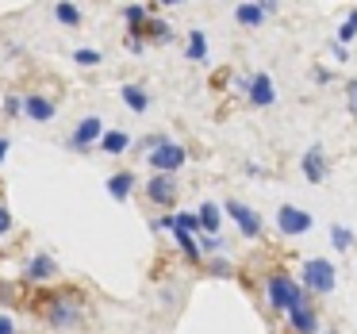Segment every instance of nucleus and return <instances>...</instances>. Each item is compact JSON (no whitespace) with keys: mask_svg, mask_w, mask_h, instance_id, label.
I'll return each instance as SVG.
<instances>
[{"mask_svg":"<svg viewBox=\"0 0 357 334\" xmlns=\"http://www.w3.org/2000/svg\"><path fill=\"white\" fill-rule=\"evenodd\" d=\"M31 311H39L54 331H77L81 315H85V300L77 292H66V288H54V292H39L31 300Z\"/></svg>","mask_w":357,"mask_h":334,"instance_id":"nucleus-1","label":"nucleus"},{"mask_svg":"<svg viewBox=\"0 0 357 334\" xmlns=\"http://www.w3.org/2000/svg\"><path fill=\"white\" fill-rule=\"evenodd\" d=\"M265 300H269L273 311H292L300 300H307V288L296 277H288V273H273L265 280Z\"/></svg>","mask_w":357,"mask_h":334,"instance_id":"nucleus-2","label":"nucleus"},{"mask_svg":"<svg viewBox=\"0 0 357 334\" xmlns=\"http://www.w3.org/2000/svg\"><path fill=\"white\" fill-rule=\"evenodd\" d=\"M300 284L307 288V292L323 296V292H334V284H338V269H334L326 257H307L300 269Z\"/></svg>","mask_w":357,"mask_h":334,"instance_id":"nucleus-3","label":"nucleus"},{"mask_svg":"<svg viewBox=\"0 0 357 334\" xmlns=\"http://www.w3.org/2000/svg\"><path fill=\"white\" fill-rule=\"evenodd\" d=\"M146 162H150V169H154V173H177L181 165L188 162V150L181 146V142L162 139V142H158V146L146 154Z\"/></svg>","mask_w":357,"mask_h":334,"instance_id":"nucleus-4","label":"nucleus"},{"mask_svg":"<svg viewBox=\"0 0 357 334\" xmlns=\"http://www.w3.org/2000/svg\"><path fill=\"white\" fill-rule=\"evenodd\" d=\"M142 192H146V200L158 204V208H173V204H177L181 185H177V177H173V173H154V177L142 185Z\"/></svg>","mask_w":357,"mask_h":334,"instance_id":"nucleus-5","label":"nucleus"},{"mask_svg":"<svg viewBox=\"0 0 357 334\" xmlns=\"http://www.w3.org/2000/svg\"><path fill=\"white\" fill-rule=\"evenodd\" d=\"M100 135H104V119H100V116L77 119V127L70 131V150H77V154H89V150H96Z\"/></svg>","mask_w":357,"mask_h":334,"instance_id":"nucleus-6","label":"nucleus"},{"mask_svg":"<svg viewBox=\"0 0 357 334\" xmlns=\"http://www.w3.org/2000/svg\"><path fill=\"white\" fill-rule=\"evenodd\" d=\"M131 39H142L146 47H165V43H173V27H169V20H162V16L150 12L146 24H142L139 31H131Z\"/></svg>","mask_w":357,"mask_h":334,"instance_id":"nucleus-7","label":"nucleus"},{"mask_svg":"<svg viewBox=\"0 0 357 334\" xmlns=\"http://www.w3.org/2000/svg\"><path fill=\"white\" fill-rule=\"evenodd\" d=\"M223 211L234 219V223H238V231L246 234V238H257V234H261V215H257V211L250 208V204H242V200H227V204H223Z\"/></svg>","mask_w":357,"mask_h":334,"instance_id":"nucleus-8","label":"nucleus"},{"mask_svg":"<svg viewBox=\"0 0 357 334\" xmlns=\"http://www.w3.org/2000/svg\"><path fill=\"white\" fill-rule=\"evenodd\" d=\"M311 223H315V219H311L303 208H296V204H284V208L277 211V227H280V234H288V238H296V234H307Z\"/></svg>","mask_w":357,"mask_h":334,"instance_id":"nucleus-9","label":"nucleus"},{"mask_svg":"<svg viewBox=\"0 0 357 334\" xmlns=\"http://www.w3.org/2000/svg\"><path fill=\"white\" fill-rule=\"evenodd\" d=\"M24 116L35 123H50L58 116V100L47 93H24Z\"/></svg>","mask_w":357,"mask_h":334,"instance_id":"nucleus-10","label":"nucleus"},{"mask_svg":"<svg viewBox=\"0 0 357 334\" xmlns=\"http://www.w3.org/2000/svg\"><path fill=\"white\" fill-rule=\"evenodd\" d=\"M246 100L254 104V108H273V104H277V85H273L269 73H254V77H250Z\"/></svg>","mask_w":357,"mask_h":334,"instance_id":"nucleus-11","label":"nucleus"},{"mask_svg":"<svg viewBox=\"0 0 357 334\" xmlns=\"http://www.w3.org/2000/svg\"><path fill=\"white\" fill-rule=\"evenodd\" d=\"M58 277V261L50 254H35L31 261L24 265V280L27 284H50Z\"/></svg>","mask_w":357,"mask_h":334,"instance_id":"nucleus-12","label":"nucleus"},{"mask_svg":"<svg viewBox=\"0 0 357 334\" xmlns=\"http://www.w3.org/2000/svg\"><path fill=\"white\" fill-rule=\"evenodd\" d=\"M288 315V326H292V334H319V311L311 308L307 300H300L292 311H284Z\"/></svg>","mask_w":357,"mask_h":334,"instance_id":"nucleus-13","label":"nucleus"},{"mask_svg":"<svg viewBox=\"0 0 357 334\" xmlns=\"http://www.w3.org/2000/svg\"><path fill=\"white\" fill-rule=\"evenodd\" d=\"M300 169H303V177L311 181V185H319V181H326V150L319 146H307V154H303V162H300Z\"/></svg>","mask_w":357,"mask_h":334,"instance_id":"nucleus-14","label":"nucleus"},{"mask_svg":"<svg viewBox=\"0 0 357 334\" xmlns=\"http://www.w3.org/2000/svg\"><path fill=\"white\" fill-rule=\"evenodd\" d=\"M234 24L246 27V31H257V27H265V12L257 0H242L238 8H234Z\"/></svg>","mask_w":357,"mask_h":334,"instance_id":"nucleus-15","label":"nucleus"},{"mask_svg":"<svg viewBox=\"0 0 357 334\" xmlns=\"http://www.w3.org/2000/svg\"><path fill=\"white\" fill-rule=\"evenodd\" d=\"M119 100H123L135 116H146V112H150V93L142 85H135V81H127V85L119 89Z\"/></svg>","mask_w":357,"mask_h":334,"instance_id":"nucleus-16","label":"nucleus"},{"mask_svg":"<svg viewBox=\"0 0 357 334\" xmlns=\"http://www.w3.org/2000/svg\"><path fill=\"white\" fill-rule=\"evenodd\" d=\"M135 185H139V177H135L131 169H119V173H112V177H108V196L123 204L127 196L135 192Z\"/></svg>","mask_w":357,"mask_h":334,"instance_id":"nucleus-17","label":"nucleus"},{"mask_svg":"<svg viewBox=\"0 0 357 334\" xmlns=\"http://www.w3.org/2000/svg\"><path fill=\"white\" fill-rule=\"evenodd\" d=\"M96 146H100V154L119 158V154H127V150H131V135H127V131H104Z\"/></svg>","mask_w":357,"mask_h":334,"instance_id":"nucleus-18","label":"nucleus"},{"mask_svg":"<svg viewBox=\"0 0 357 334\" xmlns=\"http://www.w3.org/2000/svg\"><path fill=\"white\" fill-rule=\"evenodd\" d=\"M54 20L62 27H70V31H77V27L85 24V12H81L73 0H54Z\"/></svg>","mask_w":357,"mask_h":334,"instance_id":"nucleus-19","label":"nucleus"},{"mask_svg":"<svg viewBox=\"0 0 357 334\" xmlns=\"http://www.w3.org/2000/svg\"><path fill=\"white\" fill-rule=\"evenodd\" d=\"M185 58L188 62H208V35H204V27H192L188 31V43H185Z\"/></svg>","mask_w":357,"mask_h":334,"instance_id":"nucleus-20","label":"nucleus"},{"mask_svg":"<svg viewBox=\"0 0 357 334\" xmlns=\"http://www.w3.org/2000/svg\"><path fill=\"white\" fill-rule=\"evenodd\" d=\"M200 234H219V223H223V211H219V204H200Z\"/></svg>","mask_w":357,"mask_h":334,"instance_id":"nucleus-21","label":"nucleus"},{"mask_svg":"<svg viewBox=\"0 0 357 334\" xmlns=\"http://www.w3.org/2000/svg\"><path fill=\"white\" fill-rule=\"evenodd\" d=\"M173 238H177L181 254H185L188 261H200V257H204V250H200V242H196V234H188V231H181V227H173Z\"/></svg>","mask_w":357,"mask_h":334,"instance_id":"nucleus-22","label":"nucleus"},{"mask_svg":"<svg viewBox=\"0 0 357 334\" xmlns=\"http://www.w3.org/2000/svg\"><path fill=\"white\" fill-rule=\"evenodd\" d=\"M146 16H150V8H146V4H127V8H123V24H127V35H131V31H139V27L146 24Z\"/></svg>","mask_w":357,"mask_h":334,"instance_id":"nucleus-23","label":"nucleus"},{"mask_svg":"<svg viewBox=\"0 0 357 334\" xmlns=\"http://www.w3.org/2000/svg\"><path fill=\"white\" fill-rule=\"evenodd\" d=\"M100 62H104V54L96 47H77L73 50V66H81V70H96Z\"/></svg>","mask_w":357,"mask_h":334,"instance_id":"nucleus-24","label":"nucleus"},{"mask_svg":"<svg viewBox=\"0 0 357 334\" xmlns=\"http://www.w3.org/2000/svg\"><path fill=\"white\" fill-rule=\"evenodd\" d=\"M334 43H342V47H349V43H357V8L349 12L346 20H342L338 35H334Z\"/></svg>","mask_w":357,"mask_h":334,"instance_id":"nucleus-25","label":"nucleus"},{"mask_svg":"<svg viewBox=\"0 0 357 334\" xmlns=\"http://www.w3.org/2000/svg\"><path fill=\"white\" fill-rule=\"evenodd\" d=\"M173 227H181V231H188V234H200V215H196V211H177V215H173Z\"/></svg>","mask_w":357,"mask_h":334,"instance_id":"nucleus-26","label":"nucleus"},{"mask_svg":"<svg viewBox=\"0 0 357 334\" xmlns=\"http://www.w3.org/2000/svg\"><path fill=\"white\" fill-rule=\"evenodd\" d=\"M331 242H334V250H349V246H354V231L342 227V223H334L331 227Z\"/></svg>","mask_w":357,"mask_h":334,"instance_id":"nucleus-27","label":"nucleus"},{"mask_svg":"<svg viewBox=\"0 0 357 334\" xmlns=\"http://www.w3.org/2000/svg\"><path fill=\"white\" fill-rule=\"evenodd\" d=\"M4 112H8V116H24V96L8 93V96H4Z\"/></svg>","mask_w":357,"mask_h":334,"instance_id":"nucleus-28","label":"nucleus"},{"mask_svg":"<svg viewBox=\"0 0 357 334\" xmlns=\"http://www.w3.org/2000/svg\"><path fill=\"white\" fill-rule=\"evenodd\" d=\"M200 250L204 254H219V250H223V238H219V234H200Z\"/></svg>","mask_w":357,"mask_h":334,"instance_id":"nucleus-29","label":"nucleus"},{"mask_svg":"<svg viewBox=\"0 0 357 334\" xmlns=\"http://www.w3.org/2000/svg\"><path fill=\"white\" fill-rule=\"evenodd\" d=\"M12 223H16V219H12V211H8V204H0V238H4V234L12 231Z\"/></svg>","mask_w":357,"mask_h":334,"instance_id":"nucleus-30","label":"nucleus"},{"mask_svg":"<svg viewBox=\"0 0 357 334\" xmlns=\"http://www.w3.org/2000/svg\"><path fill=\"white\" fill-rule=\"evenodd\" d=\"M346 108H349V116H357V81L346 85Z\"/></svg>","mask_w":357,"mask_h":334,"instance_id":"nucleus-31","label":"nucleus"},{"mask_svg":"<svg viewBox=\"0 0 357 334\" xmlns=\"http://www.w3.org/2000/svg\"><path fill=\"white\" fill-rule=\"evenodd\" d=\"M211 273H215V277H231V261L215 257V261H211Z\"/></svg>","mask_w":357,"mask_h":334,"instance_id":"nucleus-32","label":"nucleus"},{"mask_svg":"<svg viewBox=\"0 0 357 334\" xmlns=\"http://www.w3.org/2000/svg\"><path fill=\"white\" fill-rule=\"evenodd\" d=\"M311 77H315L319 85H331V70H323V66H315V70H311Z\"/></svg>","mask_w":357,"mask_h":334,"instance_id":"nucleus-33","label":"nucleus"},{"mask_svg":"<svg viewBox=\"0 0 357 334\" xmlns=\"http://www.w3.org/2000/svg\"><path fill=\"white\" fill-rule=\"evenodd\" d=\"M127 50H131V54H142V50H146V43H142V39H131V35H127Z\"/></svg>","mask_w":357,"mask_h":334,"instance_id":"nucleus-34","label":"nucleus"},{"mask_svg":"<svg viewBox=\"0 0 357 334\" xmlns=\"http://www.w3.org/2000/svg\"><path fill=\"white\" fill-rule=\"evenodd\" d=\"M331 50H334V62H349V50H346V47H342V43H334V47H331Z\"/></svg>","mask_w":357,"mask_h":334,"instance_id":"nucleus-35","label":"nucleus"},{"mask_svg":"<svg viewBox=\"0 0 357 334\" xmlns=\"http://www.w3.org/2000/svg\"><path fill=\"white\" fill-rule=\"evenodd\" d=\"M257 4H261V12H265V16H273V12L280 8V0H257Z\"/></svg>","mask_w":357,"mask_h":334,"instance_id":"nucleus-36","label":"nucleus"},{"mask_svg":"<svg viewBox=\"0 0 357 334\" xmlns=\"http://www.w3.org/2000/svg\"><path fill=\"white\" fill-rule=\"evenodd\" d=\"M0 334H16V323L8 315H0Z\"/></svg>","mask_w":357,"mask_h":334,"instance_id":"nucleus-37","label":"nucleus"},{"mask_svg":"<svg viewBox=\"0 0 357 334\" xmlns=\"http://www.w3.org/2000/svg\"><path fill=\"white\" fill-rule=\"evenodd\" d=\"M8 150H12V142H8V139H4V135H0V165L8 162Z\"/></svg>","mask_w":357,"mask_h":334,"instance_id":"nucleus-38","label":"nucleus"},{"mask_svg":"<svg viewBox=\"0 0 357 334\" xmlns=\"http://www.w3.org/2000/svg\"><path fill=\"white\" fill-rule=\"evenodd\" d=\"M158 8H181V4H188V0H154Z\"/></svg>","mask_w":357,"mask_h":334,"instance_id":"nucleus-39","label":"nucleus"},{"mask_svg":"<svg viewBox=\"0 0 357 334\" xmlns=\"http://www.w3.org/2000/svg\"><path fill=\"white\" fill-rule=\"evenodd\" d=\"M326 334H334V331H326Z\"/></svg>","mask_w":357,"mask_h":334,"instance_id":"nucleus-40","label":"nucleus"}]
</instances>
